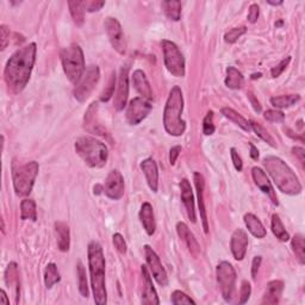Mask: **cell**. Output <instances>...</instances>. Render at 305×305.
I'll list each match as a JSON object with an SVG mask.
<instances>
[{
	"label": "cell",
	"mask_w": 305,
	"mask_h": 305,
	"mask_svg": "<svg viewBox=\"0 0 305 305\" xmlns=\"http://www.w3.org/2000/svg\"><path fill=\"white\" fill-rule=\"evenodd\" d=\"M61 280L60 273L55 264H48L45 270V284L47 289H52L54 285Z\"/></svg>",
	"instance_id": "36"
},
{
	"label": "cell",
	"mask_w": 305,
	"mask_h": 305,
	"mask_svg": "<svg viewBox=\"0 0 305 305\" xmlns=\"http://www.w3.org/2000/svg\"><path fill=\"white\" fill-rule=\"evenodd\" d=\"M132 81L133 85L135 87L136 92L140 94L141 97L144 98V99L151 100L152 99V91L149 85V81H148L146 74H144L143 71L136 70L132 75Z\"/></svg>",
	"instance_id": "21"
},
{
	"label": "cell",
	"mask_w": 305,
	"mask_h": 305,
	"mask_svg": "<svg viewBox=\"0 0 305 305\" xmlns=\"http://www.w3.org/2000/svg\"><path fill=\"white\" fill-rule=\"evenodd\" d=\"M170 300L174 305H181V304H195V302L191 297H188L186 293L181 291H174L170 297Z\"/></svg>",
	"instance_id": "41"
},
{
	"label": "cell",
	"mask_w": 305,
	"mask_h": 305,
	"mask_svg": "<svg viewBox=\"0 0 305 305\" xmlns=\"http://www.w3.org/2000/svg\"><path fill=\"white\" fill-rule=\"evenodd\" d=\"M104 193L114 201H118L124 195V178L117 169H112L107 174L104 184Z\"/></svg>",
	"instance_id": "14"
},
{
	"label": "cell",
	"mask_w": 305,
	"mask_h": 305,
	"mask_svg": "<svg viewBox=\"0 0 305 305\" xmlns=\"http://www.w3.org/2000/svg\"><path fill=\"white\" fill-rule=\"evenodd\" d=\"M221 112H222V115L224 116V117L228 118L229 121H231L234 124L239 126V128L245 130V132H250V130H252L249 122L247 121L245 117H242L238 112L232 110L231 107H223L222 110H221Z\"/></svg>",
	"instance_id": "28"
},
{
	"label": "cell",
	"mask_w": 305,
	"mask_h": 305,
	"mask_svg": "<svg viewBox=\"0 0 305 305\" xmlns=\"http://www.w3.org/2000/svg\"><path fill=\"white\" fill-rule=\"evenodd\" d=\"M243 220H245V224L247 229H248V231L253 236H255L256 238H264L267 235V231L265 229L264 224L261 223V221L254 213H246Z\"/></svg>",
	"instance_id": "26"
},
{
	"label": "cell",
	"mask_w": 305,
	"mask_h": 305,
	"mask_svg": "<svg viewBox=\"0 0 305 305\" xmlns=\"http://www.w3.org/2000/svg\"><path fill=\"white\" fill-rule=\"evenodd\" d=\"M284 291V282L281 280H273L267 284L266 291L263 297V304H278Z\"/></svg>",
	"instance_id": "24"
},
{
	"label": "cell",
	"mask_w": 305,
	"mask_h": 305,
	"mask_svg": "<svg viewBox=\"0 0 305 305\" xmlns=\"http://www.w3.org/2000/svg\"><path fill=\"white\" fill-rule=\"evenodd\" d=\"M292 250L295 253L297 260L299 264H305V243H304V236L302 234H296L291 239Z\"/></svg>",
	"instance_id": "35"
},
{
	"label": "cell",
	"mask_w": 305,
	"mask_h": 305,
	"mask_svg": "<svg viewBox=\"0 0 305 305\" xmlns=\"http://www.w3.org/2000/svg\"><path fill=\"white\" fill-rule=\"evenodd\" d=\"M61 62L67 79L72 83H78L86 71L83 52L78 45H71L61 52Z\"/></svg>",
	"instance_id": "6"
},
{
	"label": "cell",
	"mask_w": 305,
	"mask_h": 305,
	"mask_svg": "<svg viewBox=\"0 0 305 305\" xmlns=\"http://www.w3.org/2000/svg\"><path fill=\"white\" fill-rule=\"evenodd\" d=\"M246 32H247L246 27H237V28L231 29L230 31H228L227 34L224 35V41L227 43H235L242 35H245Z\"/></svg>",
	"instance_id": "40"
},
{
	"label": "cell",
	"mask_w": 305,
	"mask_h": 305,
	"mask_svg": "<svg viewBox=\"0 0 305 305\" xmlns=\"http://www.w3.org/2000/svg\"><path fill=\"white\" fill-rule=\"evenodd\" d=\"M140 221L142 223L144 230L149 236H151L155 232L156 229V223H155V217H154V211H152V206L150 203H143L142 206H141L140 210Z\"/></svg>",
	"instance_id": "25"
},
{
	"label": "cell",
	"mask_w": 305,
	"mask_h": 305,
	"mask_svg": "<svg viewBox=\"0 0 305 305\" xmlns=\"http://www.w3.org/2000/svg\"><path fill=\"white\" fill-rule=\"evenodd\" d=\"M75 151L91 168H101L106 165L108 149L105 143L91 136H81L75 141Z\"/></svg>",
	"instance_id": "5"
},
{
	"label": "cell",
	"mask_w": 305,
	"mask_h": 305,
	"mask_svg": "<svg viewBox=\"0 0 305 305\" xmlns=\"http://www.w3.org/2000/svg\"><path fill=\"white\" fill-rule=\"evenodd\" d=\"M177 232L179 235V237L183 239V241L186 243L188 250L194 257H197L201 253V247H199V243L197 239H195L194 235L192 234L190 229L186 226V224L183 222H179L177 224Z\"/></svg>",
	"instance_id": "23"
},
{
	"label": "cell",
	"mask_w": 305,
	"mask_h": 305,
	"mask_svg": "<svg viewBox=\"0 0 305 305\" xmlns=\"http://www.w3.org/2000/svg\"><path fill=\"white\" fill-rule=\"evenodd\" d=\"M217 282H219L221 293L226 302H231L235 292L236 271L232 265L228 261H222L216 268Z\"/></svg>",
	"instance_id": "9"
},
{
	"label": "cell",
	"mask_w": 305,
	"mask_h": 305,
	"mask_svg": "<svg viewBox=\"0 0 305 305\" xmlns=\"http://www.w3.org/2000/svg\"><path fill=\"white\" fill-rule=\"evenodd\" d=\"M249 147H250V156H252V159L253 160L259 159V150H257V148L254 146L253 143H249Z\"/></svg>",
	"instance_id": "56"
},
{
	"label": "cell",
	"mask_w": 305,
	"mask_h": 305,
	"mask_svg": "<svg viewBox=\"0 0 305 305\" xmlns=\"http://www.w3.org/2000/svg\"><path fill=\"white\" fill-rule=\"evenodd\" d=\"M101 191L104 192L103 186H100V185H96V186H94V194H100Z\"/></svg>",
	"instance_id": "58"
},
{
	"label": "cell",
	"mask_w": 305,
	"mask_h": 305,
	"mask_svg": "<svg viewBox=\"0 0 305 305\" xmlns=\"http://www.w3.org/2000/svg\"><path fill=\"white\" fill-rule=\"evenodd\" d=\"M271 227H272V231H273V234L275 237H277L279 241L281 242H288L290 239V235L289 232L286 231V229L284 227V224H282L280 217L277 213H274L273 216H272V222H271Z\"/></svg>",
	"instance_id": "33"
},
{
	"label": "cell",
	"mask_w": 305,
	"mask_h": 305,
	"mask_svg": "<svg viewBox=\"0 0 305 305\" xmlns=\"http://www.w3.org/2000/svg\"><path fill=\"white\" fill-rule=\"evenodd\" d=\"M76 274H78V284H79V291L82 297L87 298L89 297V284H87V277H86V270L81 263L78 264L76 267Z\"/></svg>",
	"instance_id": "38"
},
{
	"label": "cell",
	"mask_w": 305,
	"mask_h": 305,
	"mask_svg": "<svg viewBox=\"0 0 305 305\" xmlns=\"http://www.w3.org/2000/svg\"><path fill=\"white\" fill-rule=\"evenodd\" d=\"M115 86H116V74L112 73L110 80H108L107 89L105 90L100 96L101 101H108L111 99V97L114 96V92H115Z\"/></svg>",
	"instance_id": "44"
},
{
	"label": "cell",
	"mask_w": 305,
	"mask_h": 305,
	"mask_svg": "<svg viewBox=\"0 0 305 305\" xmlns=\"http://www.w3.org/2000/svg\"><path fill=\"white\" fill-rule=\"evenodd\" d=\"M151 108L152 105L150 104V100L144 99L142 97L134 98L133 100H130L128 107H126V122L132 125L140 124L143 119L147 118V116L149 115Z\"/></svg>",
	"instance_id": "11"
},
{
	"label": "cell",
	"mask_w": 305,
	"mask_h": 305,
	"mask_svg": "<svg viewBox=\"0 0 305 305\" xmlns=\"http://www.w3.org/2000/svg\"><path fill=\"white\" fill-rule=\"evenodd\" d=\"M250 293H252V286L248 281H242V285H241V290H239V300L238 303L239 304H245L248 302L249 297H250Z\"/></svg>",
	"instance_id": "45"
},
{
	"label": "cell",
	"mask_w": 305,
	"mask_h": 305,
	"mask_svg": "<svg viewBox=\"0 0 305 305\" xmlns=\"http://www.w3.org/2000/svg\"><path fill=\"white\" fill-rule=\"evenodd\" d=\"M290 61H291V57H286V59L281 60L280 62L277 64V66L272 68V71H271L272 76H273V78H278V76L286 70V67L289 66Z\"/></svg>",
	"instance_id": "47"
},
{
	"label": "cell",
	"mask_w": 305,
	"mask_h": 305,
	"mask_svg": "<svg viewBox=\"0 0 305 305\" xmlns=\"http://www.w3.org/2000/svg\"><path fill=\"white\" fill-rule=\"evenodd\" d=\"M248 243V235H247V232L243 230V229H236V230L232 232L230 239V249L235 260H243V257L246 256Z\"/></svg>",
	"instance_id": "17"
},
{
	"label": "cell",
	"mask_w": 305,
	"mask_h": 305,
	"mask_svg": "<svg viewBox=\"0 0 305 305\" xmlns=\"http://www.w3.org/2000/svg\"><path fill=\"white\" fill-rule=\"evenodd\" d=\"M181 191V201H183L185 209H186L187 216L192 222H195V209H194V197L192 193V187L190 181L187 179H183L180 183Z\"/></svg>",
	"instance_id": "20"
},
{
	"label": "cell",
	"mask_w": 305,
	"mask_h": 305,
	"mask_svg": "<svg viewBox=\"0 0 305 305\" xmlns=\"http://www.w3.org/2000/svg\"><path fill=\"white\" fill-rule=\"evenodd\" d=\"M184 111V97L183 91L179 86H174L170 90L168 99L166 101L163 110V126L170 136L179 137L186 130V123L183 118Z\"/></svg>",
	"instance_id": "4"
},
{
	"label": "cell",
	"mask_w": 305,
	"mask_h": 305,
	"mask_svg": "<svg viewBox=\"0 0 305 305\" xmlns=\"http://www.w3.org/2000/svg\"><path fill=\"white\" fill-rule=\"evenodd\" d=\"M264 166L282 193L297 195L302 192L303 187L298 177L280 158L267 156L264 159Z\"/></svg>",
	"instance_id": "3"
},
{
	"label": "cell",
	"mask_w": 305,
	"mask_h": 305,
	"mask_svg": "<svg viewBox=\"0 0 305 305\" xmlns=\"http://www.w3.org/2000/svg\"><path fill=\"white\" fill-rule=\"evenodd\" d=\"M112 242H114V246L115 248L118 250L119 253L122 254H125L126 250H128V247H126V243L124 241V237L121 234H115L112 236Z\"/></svg>",
	"instance_id": "46"
},
{
	"label": "cell",
	"mask_w": 305,
	"mask_h": 305,
	"mask_svg": "<svg viewBox=\"0 0 305 305\" xmlns=\"http://www.w3.org/2000/svg\"><path fill=\"white\" fill-rule=\"evenodd\" d=\"M161 46L167 71L177 78H183L185 76V59L183 53L180 52L176 43L168 39H163Z\"/></svg>",
	"instance_id": "8"
},
{
	"label": "cell",
	"mask_w": 305,
	"mask_h": 305,
	"mask_svg": "<svg viewBox=\"0 0 305 305\" xmlns=\"http://www.w3.org/2000/svg\"><path fill=\"white\" fill-rule=\"evenodd\" d=\"M0 295H2V299H0V303H3V304H6V305H9L10 304V299L7 298V295H6V292L4 291V290H2V291H0Z\"/></svg>",
	"instance_id": "57"
},
{
	"label": "cell",
	"mask_w": 305,
	"mask_h": 305,
	"mask_svg": "<svg viewBox=\"0 0 305 305\" xmlns=\"http://www.w3.org/2000/svg\"><path fill=\"white\" fill-rule=\"evenodd\" d=\"M141 273H142V296H141V302L146 305H158L160 304L158 293L152 285L151 277L148 272V268L146 266H141Z\"/></svg>",
	"instance_id": "16"
},
{
	"label": "cell",
	"mask_w": 305,
	"mask_h": 305,
	"mask_svg": "<svg viewBox=\"0 0 305 305\" xmlns=\"http://www.w3.org/2000/svg\"><path fill=\"white\" fill-rule=\"evenodd\" d=\"M253 179L255 181V185L264 192L265 194L268 195L274 205H278V198L274 193L273 186H272L270 179H268L267 174L264 172L260 167H253L252 169Z\"/></svg>",
	"instance_id": "18"
},
{
	"label": "cell",
	"mask_w": 305,
	"mask_h": 305,
	"mask_svg": "<svg viewBox=\"0 0 305 305\" xmlns=\"http://www.w3.org/2000/svg\"><path fill=\"white\" fill-rule=\"evenodd\" d=\"M230 154H231L232 163H234L236 170L241 172L242 168H243V162H242L241 156L238 155V152H237V150L235 149V148H231V149H230Z\"/></svg>",
	"instance_id": "50"
},
{
	"label": "cell",
	"mask_w": 305,
	"mask_h": 305,
	"mask_svg": "<svg viewBox=\"0 0 305 305\" xmlns=\"http://www.w3.org/2000/svg\"><path fill=\"white\" fill-rule=\"evenodd\" d=\"M87 254H89L91 288H92L94 302L98 305H105L107 303L106 286H105V257L100 243L97 241L90 242L87 247Z\"/></svg>",
	"instance_id": "2"
},
{
	"label": "cell",
	"mask_w": 305,
	"mask_h": 305,
	"mask_svg": "<svg viewBox=\"0 0 305 305\" xmlns=\"http://www.w3.org/2000/svg\"><path fill=\"white\" fill-rule=\"evenodd\" d=\"M264 117L266 121L271 123H282L285 121L284 112L279 110H267L264 114Z\"/></svg>",
	"instance_id": "43"
},
{
	"label": "cell",
	"mask_w": 305,
	"mask_h": 305,
	"mask_svg": "<svg viewBox=\"0 0 305 305\" xmlns=\"http://www.w3.org/2000/svg\"><path fill=\"white\" fill-rule=\"evenodd\" d=\"M181 151V147L180 146H176V147H172L169 150V163L170 165H176L177 162V159L178 156H179Z\"/></svg>",
	"instance_id": "53"
},
{
	"label": "cell",
	"mask_w": 305,
	"mask_h": 305,
	"mask_svg": "<svg viewBox=\"0 0 305 305\" xmlns=\"http://www.w3.org/2000/svg\"><path fill=\"white\" fill-rule=\"evenodd\" d=\"M100 78V71L98 66H89L86 68L85 73L81 76L80 81L76 83V87L74 90V97L75 99L82 103L87 98L90 97V94L93 92L94 87L99 81Z\"/></svg>",
	"instance_id": "10"
},
{
	"label": "cell",
	"mask_w": 305,
	"mask_h": 305,
	"mask_svg": "<svg viewBox=\"0 0 305 305\" xmlns=\"http://www.w3.org/2000/svg\"><path fill=\"white\" fill-rule=\"evenodd\" d=\"M39 170V165L36 161H30L27 163H19L17 165L13 162L12 165V180L13 187L16 194L19 197L30 194L34 187L36 177Z\"/></svg>",
	"instance_id": "7"
},
{
	"label": "cell",
	"mask_w": 305,
	"mask_h": 305,
	"mask_svg": "<svg viewBox=\"0 0 305 305\" xmlns=\"http://www.w3.org/2000/svg\"><path fill=\"white\" fill-rule=\"evenodd\" d=\"M195 188H197V197H198V205H199V213H201V219L203 223V228H204L205 234L209 232V223H208V216H206L205 210V202H204V177L201 173L195 172L193 174Z\"/></svg>",
	"instance_id": "19"
},
{
	"label": "cell",
	"mask_w": 305,
	"mask_h": 305,
	"mask_svg": "<svg viewBox=\"0 0 305 305\" xmlns=\"http://www.w3.org/2000/svg\"><path fill=\"white\" fill-rule=\"evenodd\" d=\"M36 43H30L13 53L7 61L4 79L13 93L21 92L28 85L36 61Z\"/></svg>",
	"instance_id": "1"
},
{
	"label": "cell",
	"mask_w": 305,
	"mask_h": 305,
	"mask_svg": "<svg viewBox=\"0 0 305 305\" xmlns=\"http://www.w3.org/2000/svg\"><path fill=\"white\" fill-rule=\"evenodd\" d=\"M144 255H146V261L148 267H149L150 273L159 285L167 286L168 285V277H167V272L165 267L162 266L161 260L155 250L150 246H144Z\"/></svg>",
	"instance_id": "13"
},
{
	"label": "cell",
	"mask_w": 305,
	"mask_h": 305,
	"mask_svg": "<svg viewBox=\"0 0 305 305\" xmlns=\"http://www.w3.org/2000/svg\"><path fill=\"white\" fill-rule=\"evenodd\" d=\"M105 5L104 2H97V0H87L82 2V6L87 12H94V11H99L101 7Z\"/></svg>",
	"instance_id": "48"
},
{
	"label": "cell",
	"mask_w": 305,
	"mask_h": 305,
	"mask_svg": "<svg viewBox=\"0 0 305 305\" xmlns=\"http://www.w3.org/2000/svg\"><path fill=\"white\" fill-rule=\"evenodd\" d=\"M261 256H255L253 259V263H252V278L254 280H256V277H257V272L260 270V266H261Z\"/></svg>",
	"instance_id": "52"
},
{
	"label": "cell",
	"mask_w": 305,
	"mask_h": 305,
	"mask_svg": "<svg viewBox=\"0 0 305 305\" xmlns=\"http://www.w3.org/2000/svg\"><path fill=\"white\" fill-rule=\"evenodd\" d=\"M104 27L111 46L114 47L116 52L124 55L126 53V41L125 36L123 34L121 23L114 17H107L104 21Z\"/></svg>",
	"instance_id": "12"
},
{
	"label": "cell",
	"mask_w": 305,
	"mask_h": 305,
	"mask_svg": "<svg viewBox=\"0 0 305 305\" xmlns=\"http://www.w3.org/2000/svg\"><path fill=\"white\" fill-rule=\"evenodd\" d=\"M141 169L143 170L146 180L148 183V186L150 187L152 192H158L159 187V170L158 165L152 159H146L141 162Z\"/></svg>",
	"instance_id": "22"
},
{
	"label": "cell",
	"mask_w": 305,
	"mask_h": 305,
	"mask_svg": "<svg viewBox=\"0 0 305 305\" xmlns=\"http://www.w3.org/2000/svg\"><path fill=\"white\" fill-rule=\"evenodd\" d=\"M5 281L6 284L10 286H13L16 289V295H17V300L18 302V297H19V284H18V270H17V265L14 263L9 264L6 271H5Z\"/></svg>",
	"instance_id": "34"
},
{
	"label": "cell",
	"mask_w": 305,
	"mask_h": 305,
	"mask_svg": "<svg viewBox=\"0 0 305 305\" xmlns=\"http://www.w3.org/2000/svg\"><path fill=\"white\" fill-rule=\"evenodd\" d=\"M162 9L163 12L169 18L170 20H179L181 16V3L178 0H167V2H162Z\"/></svg>",
	"instance_id": "32"
},
{
	"label": "cell",
	"mask_w": 305,
	"mask_h": 305,
	"mask_svg": "<svg viewBox=\"0 0 305 305\" xmlns=\"http://www.w3.org/2000/svg\"><path fill=\"white\" fill-rule=\"evenodd\" d=\"M129 97V67L123 66L119 71L117 93L115 96L114 106L117 111L124 110Z\"/></svg>",
	"instance_id": "15"
},
{
	"label": "cell",
	"mask_w": 305,
	"mask_h": 305,
	"mask_svg": "<svg viewBox=\"0 0 305 305\" xmlns=\"http://www.w3.org/2000/svg\"><path fill=\"white\" fill-rule=\"evenodd\" d=\"M249 124H250V128H252L253 132L255 133L256 135L259 136L261 140L265 141V142H267L268 144H270L271 147H273V148L277 147V143H275V141H274L273 137H272L270 135V134H268L267 130L265 129V128H263V126H261L259 124V123H256V122H249Z\"/></svg>",
	"instance_id": "39"
},
{
	"label": "cell",
	"mask_w": 305,
	"mask_h": 305,
	"mask_svg": "<svg viewBox=\"0 0 305 305\" xmlns=\"http://www.w3.org/2000/svg\"><path fill=\"white\" fill-rule=\"evenodd\" d=\"M261 76V74L260 73H257V74H253L252 75V79H259Z\"/></svg>",
	"instance_id": "60"
},
{
	"label": "cell",
	"mask_w": 305,
	"mask_h": 305,
	"mask_svg": "<svg viewBox=\"0 0 305 305\" xmlns=\"http://www.w3.org/2000/svg\"><path fill=\"white\" fill-rule=\"evenodd\" d=\"M203 133L204 135L210 136L215 133V124H213V112L209 111L203 121Z\"/></svg>",
	"instance_id": "42"
},
{
	"label": "cell",
	"mask_w": 305,
	"mask_h": 305,
	"mask_svg": "<svg viewBox=\"0 0 305 305\" xmlns=\"http://www.w3.org/2000/svg\"><path fill=\"white\" fill-rule=\"evenodd\" d=\"M292 151H293V154H295L297 158L299 159V162L302 163V165H304L305 163V150L303 149V148L296 147V148H293Z\"/></svg>",
	"instance_id": "54"
},
{
	"label": "cell",
	"mask_w": 305,
	"mask_h": 305,
	"mask_svg": "<svg viewBox=\"0 0 305 305\" xmlns=\"http://www.w3.org/2000/svg\"><path fill=\"white\" fill-rule=\"evenodd\" d=\"M267 3L270 4V5H273V6H278V5H281V4H282V2H277V3H275V2H271V0H268Z\"/></svg>",
	"instance_id": "59"
},
{
	"label": "cell",
	"mask_w": 305,
	"mask_h": 305,
	"mask_svg": "<svg viewBox=\"0 0 305 305\" xmlns=\"http://www.w3.org/2000/svg\"><path fill=\"white\" fill-rule=\"evenodd\" d=\"M226 86L230 90H239L243 86L245 78L241 72L236 70L235 67H228L227 68V78H226Z\"/></svg>",
	"instance_id": "29"
},
{
	"label": "cell",
	"mask_w": 305,
	"mask_h": 305,
	"mask_svg": "<svg viewBox=\"0 0 305 305\" xmlns=\"http://www.w3.org/2000/svg\"><path fill=\"white\" fill-rule=\"evenodd\" d=\"M55 231L57 236V247L61 252H68L71 247L70 227L64 222L55 223Z\"/></svg>",
	"instance_id": "27"
},
{
	"label": "cell",
	"mask_w": 305,
	"mask_h": 305,
	"mask_svg": "<svg viewBox=\"0 0 305 305\" xmlns=\"http://www.w3.org/2000/svg\"><path fill=\"white\" fill-rule=\"evenodd\" d=\"M300 100L299 94H284V96H277L271 98V104L277 108L291 107Z\"/></svg>",
	"instance_id": "31"
},
{
	"label": "cell",
	"mask_w": 305,
	"mask_h": 305,
	"mask_svg": "<svg viewBox=\"0 0 305 305\" xmlns=\"http://www.w3.org/2000/svg\"><path fill=\"white\" fill-rule=\"evenodd\" d=\"M249 99H250V103H252L254 110L256 112H260L261 111V106H260V103L256 100V98L254 97L253 93H249Z\"/></svg>",
	"instance_id": "55"
},
{
	"label": "cell",
	"mask_w": 305,
	"mask_h": 305,
	"mask_svg": "<svg viewBox=\"0 0 305 305\" xmlns=\"http://www.w3.org/2000/svg\"><path fill=\"white\" fill-rule=\"evenodd\" d=\"M68 7H70V12L74 23L79 27L82 25L83 20H85V9L82 6V2H70Z\"/></svg>",
	"instance_id": "37"
},
{
	"label": "cell",
	"mask_w": 305,
	"mask_h": 305,
	"mask_svg": "<svg viewBox=\"0 0 305 305\" xmlns=\"http://www.w3.org/2000/svg\"><path fill=\"white\" fill-rule=\"evenodd\" d=\"M10 38V29L6 25L0 27V41H2V50H5L7 45H9Z\"/></svg>",
	"instance_id": "49"
},
{
	"label": "cell",
	"mask_w": 305,
	"mask_h": 305,
	"mask_svg": "<svg viewBox=\"0 0 305 305\" xmlns=\"http://www.w3.org/2000/svg\"><path fill=\"white\" fill-rule=\"evenodd\" d=\"M20 219L23 221L30 220L32 222L37 221V210L34 199H24L20 203Z\"/></svg>",
	"instance_id": "30"
},
{
	"label": "cell",
	"mask_w": 305,
	"mask_h": 305,
	"mask_svg": "<svg viewBox=\"0 0 305 305\" xmlns=\"http://www.w3.org/2000/svg\"><path fill=\"white\" fill-rule=\"evenodd\" d=\"M259 14H260V9L259 6H257V4H252L249 7V12H248V20L250 23H255L257 20V18H259Z\"/></svg>",
	"instance_id": "51"
}]
</instances>
